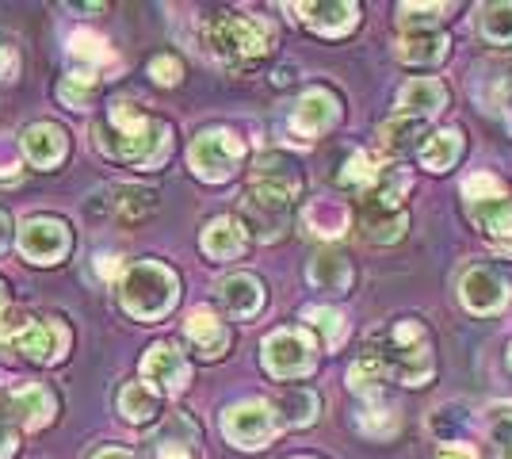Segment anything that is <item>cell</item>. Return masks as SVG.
<instances>
[{"instance_id":"cell-44","label":"cell","mask_w":512,"mask_h":459,"mask_svg":"<svg viewBox=\"0 0 512 459\" xmlns=\"http://www.w3.org/2000/svg\"><path fill=\"white\" fill-rule=\"evenodd\" d=\"M20 448V437H16V417L8 410V402L0 406V459H12Z\"/></svg>"},{"instance_id":"cell-13","label":"cell","mask_w":512,"mask_h":459,"mask_svg":"<svg viewBox=\"0 0 512 459\" xmlns=\"http://www.w3.org/2000/svg\"><path fill=\"white\" fill-rule=\"evenodd\" d=\"M188 375H192V368H188L184 352L176 349L172 341L150 345L146 360H142V383L146 387H153L161 398H172V394H180L188 387Z\"/></svg>"},{"instance_id":"cell-28","label":"cell","mask_w":512,"mask_h":459,"mask_svg":"<svg viewBox=\"0 0 512 459\" xmlns=\"http://www.w3.org/2000/svg\"><path fill=\"white\" fill-rule=\"evenodd\" d=\"M467 150V138L459 127H444V131L428 134L425 150H421V165H425L428 173H448L459 165V157Z\"/></svg>"},{"instance_id":"cell-3","label":"cell","mask_w":512,"mask_h":459,"mask_svg":"<svg viewBox=\"0 0 512 459\" xmlns=\"http://www.w3.org/2000/svg\"><path fill=\"white\" fill-rule=\"evenodd\" d=\"M203 43L222 66L253 69L256 62H264L276 35L264 20L241 16V12H214L211 20L203 23Z\"/></svg>"},{"instance_id":"cell-47","label":"cell","mask_w":512,"mask_h":459,"mask_svg":"<svg viewBox=\"0 0 512 459\" xmlns=\"http://www.w3.org/2000/svg\"><path fill=\"white\" fill-rule=\"evenodd\" d=\"M92 459H138L134 452H123V448H100Z\"/></svg>"},{"instance_id":"cell-39","label":"cell","mask_w":512,"mask_h":459,"mask_svg":"<svg viewBox=\"0 0 512 459\" xmlns=\"http://www.w3.org/2000/svg\"><path fill=\"white\" fill-rule=\"evenodd\" d=\"M96 88H100V81L96 77H88V73H69V77H62V85H58V100H62L65 108H88V100L96 96Z\"/></svg>"},{"instance_id":"cell-21","label":"cell","mask_w":512,"mask_h":459,"mask_svg":"<svg viewBox=\"0 0 512 459\" xmlns=\"http://www.w3.org/2000/svg\"><path fill=\"white\" fill-rule=\"evenodd\" d=\"M398 108L402 115H413V119H436L440 111L448 108V88L436 77H413L402 92H398Z\"/></svg>"},{"instance_id":"cell-36","label":"cell","mask_w":512,"mask_h":459,"mask_svg":"<svg viewBox=\"0 0 512 459\" xmlns=\"http://www.w3.org/2000/svg\"><path fill=\"white\" fill-rule=\"evenodd\" d=\"M448 4H402L398 8V23L406 35H421V31H440V20L448 16Z\"/></svg>"},{"instance_id":"cell-32","label":"cell","mask_w":512,"mask_h":459,"mask_svg":"<svg viewBox=\"0 0 512 459\" xmlns=\"http://www.w3.org/2000/svg\"><path fill=\"white\" fill-rule=\"evenodd\" d=\"M348 219H352L348 207L337 203V199H318V203H310L306 215H302L306 230H310L314 238H341L344 230H348Z\"/></svg>"},{"instance_id":"cell-34","label":"cell","mask_w":512,"mask_h":459,"mask_svg":"<svg viewBox=\"0 0 512 459\" xmlns=\"http://www.w3.org/2000/svg\"><path fill=\"white\" fill-rule=\"evenodd\" d=\"M463 199H467L470 211L478 207H490V203H501V199H512V188L493 173H474L463 180Z\"/></svg>"},{"instance_id":"cell-35","label":"cell","mask_w":512,"mask_h":459,"mask_svg":"<svg viewBox=\"0 0 512 459\" xmlns=\"http://www.w3.org/2000/svg\"><path fill=\"white\" fill-rule=\"evenodd\" d=\"M356 425H360L363 437L390 440L398 429H402V417H398V410H394V406H386L383 398H379V402H367V410H360Z\"/></svg>"},{"instance_id":"cell-27","label":"cell","mask_w":512,"mask_h":459,"mask_svg":"<svg viewBox=\"0 0 512 459\" xmlns=\"http://www.w3.org/2000/svg\"><path fill=\"white\" fill-rule=\"evenodd\" d=\"M253 184H268V188H279V192L299 199L302 173L287 153H264V157H256V165H253Z\"/></svg>"},{"instance_id":"cell-10","label":"cell","mask_w":512,"mask_h":459,"mask_svg":"<svg viewBox=\"0 0 512 459\" xmlns=\"http://www.w3.org/2000/svg\"><path fill=\"white\" fill-rule=\"evenodd\" d=\"M459 295H463V306L470 314L493 318V314H501L512 303V280L493 264H474V268H467V276L459 284Z\"/></svg>"},{"instance_id":"cell-48","label":"cell","mask_w":512,"mask_h":459,"mask_svg":"<svg viewBox=\"0 0 512 459\" xmlns=\"http://www.w3.org/2000/svg\"><path fill=\"white\" fill-rule=\"evenodd\" d=\"M436 459H474V456H470L467 448H444V452H440Z\"/></svg>"},{"instance_id":"cell-16","label":"cell","mask_w":512,"mask_h":459,"mask_svg":"<svg viewBox=\"0 0 512 459\" xmlns=\"http://www.w3.org/2000/svg\"><path fill=\"white\" fill-rule=\"evenodd\" d=\"M184 337L192 341V349L203 356V360H218L222 352L230 349V326L214 314L211 306H195L184 322Z\"/></svg>"},{"instance_id":"cell-8","label":"cell","mask_w":512,"mask_h":459,"mask_svg":"<svg viewBox=\"0 0 512 459\" xmlns=\"http://www.w3.org/2000/svg\"><path fill=\"white\" fill-rule=\"evenodd\" d=\"M188 165L199 180L207 184H226L241 173L245 165V142L226 127H211V131L195 134L192 150H188Z\"/></svg>"},{"instance_id":"cell-17","label":"cell","mask_w":512,"mask_h":459,"mask_svg":"<svg viewBox=\"0 0 512 459\" xmlns=\"http://www.w3.org/2000/svg\"><path fill=\"white\" fill-rule=\"evenodd\" d=\"M16 349H20L31 364H54V360H62V352L69 349V329H65L58 318L31 322L27 333L16 341Z\"/></svg>"},{"instance_id":"cell-25","label":"cell","mask_w":512,"mask_h":459,"mask_svg":"<svg viewBox=\"0 0 512 459\" xmlns=\"http://www.w3.org/2000/svg\"><path fill=\"white\" fill-rule=\"evenodd\" d=\"M245 226L241 219L234 215H218V219L207 222V230H203V253L211 257V261H237L241 253H245Z\"/></svg>"},{"instance_id":"cell-38","label":"cell","mask_w":512,"mask_h":459,"mask_svg":"<svg viewBox=\"0 0 512 459\" xmlns=\"http://www.w3.org/2000/svg\"><path fill=\"white\" fill-rule=\"evenodd\" d=\"M482 39L493 46H509L512 43V4L509 0H497L482 8Z\"/></svg>"},{"instance_id":"cell-19","label":"cell","mask_w":512,"mask_h":459,"mask_svg":"<svg viewBox=\"0 0 512 459\" xmlns=\"http://www.w3.org/2000/svg\"><path fill=\"white\" fill-rule=\"evenodd\" d=\"M425 142H428L425 119H413V115H394V119H386L383 127H379V150L386 157H398V161L409 157V153L421 157Z\"/></svg>"},{"instance_id":"cell-18","label":"cell","mask_w":512,"mask_h":459,"mask_svg":"<svg viewBox=\"0 0 512 459\" xmlns=\"http://www.w3.org/2000/svg\"><path fill=\"white\" fill-rule=\"evenodd\" d=\"M8 410L23 429H43L58 414V398L46 391L43 383H27V387L8 394Z\"/></svg>"},{"instance_id":"cell-31","label":"cell","mask_w":512,"mask_h":459,"mask_svg":"<svg viewBox=\"0 0 512 459\" xmlns=\"http://www.w3.org/2000/svg\"><path fill=\"white\" fill-rule=\"evenodd\" d=\"M119 414L127 417L130 425H153L161 417V394L146 383H127L119 391Z\"/></svg>"},{"instance_id":"cell-42","label":"cell","mask_w":512,"mask_h":459,"mask_svg":"<svg viewBox=\"0 0 512 459\" xmlns=\"http://www.w3.org/2000/svg\"><path fill=\"white\" fill-rule=\"evenodd\" d=\"M27 326H31V318L23 314L20 306H4L0 310V341H12L16 345L23 333H27Z\"/></svg>"},{"instance_id":"cell-37","label":"cell","mask_w":512,"mask_h":459,"mask_svg":"<svg viewBox=\"0 0 512 459\" xmlns=\"http://www.w3.org/2000/svg\"><path fill=\"white\" fill-rule=\"evenodd\" d=\"M302 318L310 322V329H318L321 333L325 349H337V345L344 341V333H348L344 314L341 310H333V306H306V310H302Z\"/></svg>"},{"instance_id":"cell-5","label":"cell","mask_w":512,"mask_h":459,"mask_svg":"<svg viewBox=\"0 0 512 459\" xmlns=\"http://www.w3.org/2000/svg\"><path fill=\"white\" fill-rule=\"evenodd\" d=\"M406 192H409L406 173H383V180L371 192H363L360 207H356L363 238L375 241V245H394V241L406 238L409 230Z\"/></svg>"},{"instance_id":"cell-30","label":"cell","mask_w":512,"mask_h":459,"mask_svg":"<svg viewBox=\"0 0 512 459\" xmlns=\"http://www.w3.org/2000/svg\"><path fill=\"white\" fill-rule=\"evenodd\" d=\"M470 219L478 222V230L486 234V241H490L493 249H501V253L512 257V199L478 207V211H470Z\"/></svg>"},{"instance_id":"cell-43","label":"cell","mask_w":512,"mask_h":459,"mask_svg":"<svg viewBox=\"0 0 512 459\" xmlns=\"http://www.w3.org/2000/svg\"><path fill=\"white\" fill-rule=\"evenodd\" d=\"M463 425H467V417H448V406L432 414V433L444 444H455V440L463 437Z\"/></svg>"},{"instance_id":"cell-11","label":"cell","mask_w":512,"mask_h":459,"mask_svg":"<svg viewBox=\"0 0 512 459\" xmlns=\"http://www.w3.org/2000/svg\"><path fill=\"white\" fill-rule=\"evenodd\" d=\"M16 245H20L23 261L31 264H58L69 253L73 245V234L62 219L54 215H43V219H27L16 234Z\"/></svg>"},{"instance_id":"cell-45","label":"cell","mask_w":512,"mask_h":459,"mask_svg":"<svg viewBox=\"0 0 512 459\" xmlns=\"http://www.w3.org/2000/svg\"><path fill=\"white\" fill-rule=\"evenodd\" d=\"M153 459H195V456L188 452V444H165Z\"/></svg>"},{"instance_id":"cell-41","label":"cell","mask_w":512,"mask_h":459,"mask_svg":"<svg viewBox=\"0 0 512 459\" xmlns=\"http://www.w3.org/2000/svg\"><path fill=\"white\" fill-rule=\"evenodd\" d=\"M150 77L157 81V85H180V77H184V66H180V58L176 54H157L150 62Z\"/></svg>"},{"instance_id":"cell-29","label":"cell","mask_w":512,"mask_h":459,"mask_svg":"<svg viewBox=\"0 0 512 459\" xmlns=\"http://www.w3.org/2000/svg\"><path fill=\"white\" fill-rule=\"evenodd\" d=\"M69 58H73V69H77V73H88V77H96V81H100L104 66H115L111 46H107L96 31H77V35L69 39Z\"/></svg>"},{"instance_id":"cell-33","label":"cell","mask_w":512,"mask_h":459,"mask_svg":"<svg viewBox=\"0 0 512 459\" xmlns=\"http://www.w3.org/2000/svg\"><path fill=\"white\" fill-rule=\"evenodd\" d=\"M383 173L386 169H379V161H375L371 153L356 150V153H348V157H344L341 176H337V180H341L344 188H356V192L363 196V192H371V188L383 180Z\"/></svg>"},{"instance_id":"cell-22","label":"cell","mask_w":512,"mask_h":459,"mask_svg":"<svg viewBox=\"0 0 512 459\" xmlns=\"http://www.w3.org/2000/svg\"><path fill=\"white\" fill-rule=\"evenodd\" d=\"M65 150H69V138L58 123H31L27 131H23V153H27V161L31 165H39V169H54V165H62Z\"/></svg>"},{"instance_id":"cell-6","label":"cell","mask_w":512,"mask_h":459,"mask_svg":"<svg viewBox=\"0 0 512 459\" xmlns=\"http://www.w3.org/2000/svg\"><path fill=\"white\" fill-rule=\"evenodd\" d=\"M260 360H264V372L272 375V379H287V383L291 379H306L318 368V341H314L310 329L283 326L264 337Z\"/></svg>"},{"instance_id":"cell-51","label":"cell","mask_w":512,"mask_h":459,"mask_svg":"<svg viewBox=\"0 0 512 459\" xmlns=\"http://www.w3.org/2000/svg\"><path fill=\"white\" fill-rule=\"evenodd\" d=\"M291 459H314V456H291Z\"/></svg>"},{"instance_id":"cell-15","label":"cell","mask_w":512,"mask_h":459,"mask_svg":"<svg viewBox=\"0 0 512 459\" xmlns=\"http://www.w3.org/2000/svg\"><path fill=\"white\" fill-rule=\"evenodd\" d=\"M299 20L325 39H341L348 35L356 23H360V4H348V0H329V4H295Z\"/></svg>"},{"instance_id":"cell-1","label":"cell","mask_w":512,"mask_h":459,"mask_svg":"<svg viewBox=\"0 0 512 459\" xmlns=\"http://www.w3.org/2000/svg\"><path fill=\"white\" fill-rule=\"evenodd\" d=\"M96 146L138 169H161L172 153V127L153 119L130 100H111L104 123L96 127Z\"/></svg>"},{"instance_id":"cell-40","label":"cell","mask_w":512,"mask_h":459,"mask_svg":"<svg viewBox=\"0 0 512 459\" xmlns=\"http://www.w3.org/2000/svg\"><path fill=\"white\" fill-rule=\"evenodd\" d=\"M486 452L490 459H512V414L493 417L486 425Z\"/></svg>"},{"instance_id":"cell-46","label":"cell","mask_w":512,"mask_h":459,"mask_svg":"<svg viewBox=\"0 0 512 459\" xmlns=\"http://www.w3.org/2000/svg\"><path fill=\"white\" fill-rule=\"evenodd\" d=\"M8 245H12V219L0 211V253H4Z\"/></svg>"},{"instance_id":"cell-23","label":"cell","mask_w":512,"mask_h":459,"mask_svg":"<svg viewBox=\"0 0 512 459\" xmlns=\"http://www.w3.org/2000/svg\"><path fill=\"white\" fill-rule=\"evenodd\" d=\"M272 414H276L279 429H306L318 421L321 398L310 387H287L272 398Z\"/></svg>"},{"instance_id":"cell-26","label":"cell","mask_w":512,"mask_h":459,"mask_svg":"<svg viewBox=\"0 0 512 459\" xmlns=\"http://www.w3.org/2000/svg\"><path fill=\"white\" fill-rule=\"evenodd\" d=\"M451 54V39L444 31H421V35H402L398 39V58L406 66L428 69V66H440L448 62Z\"/></svg>"},{"instance_id":"cell-24","label":"cell","mask_w":512,"mask_h":459,"mask_svg":"<svg viewBox=\"0 0 512 459\" xmlns=\"http://www.w3.org/2000/svg\"><path fill=\"white\" fill-rule=\"evenodd\" d=\"M306 276L325 295H344L356 280V268H352V261L344 257L341 249H321L318 257L310 261V268H306Z\"/></svg>"},{"instance_id":"cell-49","label":"cell","mask_w":512,"mask_h":459,"mask_svg":"<svg viewBox=\"0 0 512 459\" xmlns=\"http://www.w3.org/2000/svg\"><path fill=\"white\" fill-rule=\"evenodd\" d=\"M8 306V287H4V280H0V310Z\"/></svg>"},{"instance_id":"cell-7","label":"cell","mask_w":512,"mask_h":459,"mask_svg":"<svg viewBox=\"0 0 512 459\" xmlns=\"http://www.w3.org/2000/svg\"><path fill=\"white\" fill-rule=\"evenodd\" d=\"M291 222H295V196L268 188V184H249V192L241 196V226L249 238L272 245L287 238Z\"/></svg>"},{"instance_id":"cell-9","label":"cell","mask_w":512,"mask_h":459,"mask_svg":"<svg viewBox=\"0 0 512 459\" xmlns=\"http://www.w3.org/2000/svg\"><path fill=\"white\" fill-rule=\"evenodd\" d=\"M222 433L234 448H268L279 433V421L272 414V402H237L222 414Z\"/></svg>"},{"instance_id":"cell-12","label":"cell","mask_w":512,"mask_h":459,"mask_svg":"<svg viewBox=\"0 0 512 459\" xmlns=\"http://www.w3.org/2000/svg\"><path fill=\"white\" fill-rule=\"evenodd\" d=\"M341 123V96L333 88H306L299 96V104L291 111V131L314 142L321 134H329Z\"/></svg>"},{"instance_id":"cell-20","label":"cell","mask_w":512,"mask_h":459,"mask_svg":"<svg viewBox=\"0 0 512 459\" xmlns=\"http://www.w3.org/2000/svg\"><path fill=\"white\" fill-rule=\"evenodd\" d=\"M218 299L226 306V314L245 322V318H256L264 310V284L256 280L253 272H234V276H226L218 284Z\"/></svg>"},{"instance_id":"cell-2","label":"cell","mask_w":512,"mask_h":459,"mask_svg":"<svg viewBox=\"0 0 512 459\" xmlns=\"http://www.w3.org/2000/svg\"><path fill=\"white\" fill-rule=\"evenodd\" d=\"M363 352H371L375 364L386 372V379L402 383V387H428L436 375V345H432V333L421 318L390 322L367 341Z\"/></svg>"},{"instance_id":"cell-50","label":"cell","mask_w":512,"mask_h":459,"mask_svg":"<svg viewBox=\"0 0 512 459\" xmlns=\"http://www.w3.org/2000/svg\"><path fill=\"white\" fill-rule=\"evenodd\" d=\"M505 360H509V372H512V345H509V356H505Z\"/></svg>"},{"instance_id":"cell-14","label":"cell","mask_w":512,"mask_h":459,"mask_svg":"<svg viewBox=\"0 0 512 459\" xmlns=\"http://www.w3.org/2000/svg\"><path fill=\"white\" fill-rule=\"evenodd\" d=\"M92 211H104L119 222H142L157 211V192L142 184H111Z\"/></svg>"},{"instance_id":"cell-4","label":"cell","mask_w":512,"mask_h":459,"mask_svg":"<svg viewBox=\"0 0 512 459\" xmlns=\"http://www.w3.org/2000/svg\"><path fill=\"white\" fill-rule=\"evenodd\" d=\"M180 299V276L161 261H134L119 280V303L134 322H161Z\"/></svg>"}]
</instances>
